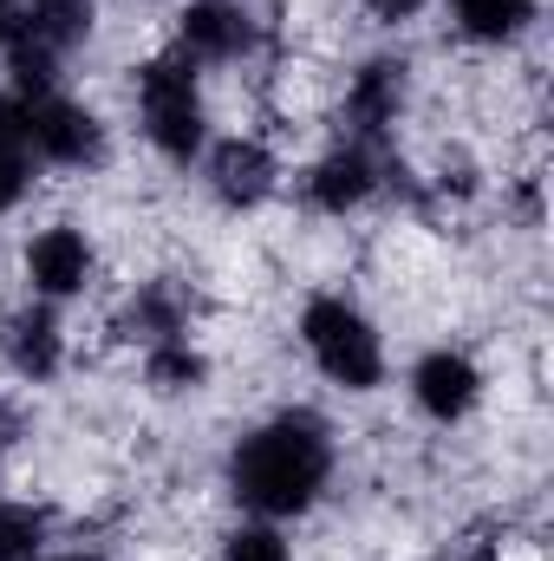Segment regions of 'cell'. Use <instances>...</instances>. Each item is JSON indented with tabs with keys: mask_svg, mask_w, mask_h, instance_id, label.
Wrapping results in <instances>:
<instances>
[{
	"mask_svg": "<svg viewBox=\"0 0 554 561\" xmlns=\"http://www.w3.org/2000/svg\"><path fill=\"white\" fill-rule=\"evenodd\" d=\"M222 561H293V549H287L280 523L249 516V523H235V529L222 536Z\"/></svg>",
	"mask_w": 554,
	"mask_h": 561,
	"instance_id": "17",
	"label": "cell"
},
{
	"mask_svg": "<svg viewBox=\"0 0 554 561\" xmlns=\"http://www.w3.org/2000/svg\"><path fill=\"white\" fill-rule=\"evenodd\" d=\"M176 53L189 66H242L262 53V20L242 0H189L176 13Z\"/></svg>",
	"mask_w": 554,
	"mask_h": 561,
	"instance_id": "5",
	"label": "cell"
},
{
	"mask_svg": "<svg viewBox=\"0 0 554 561\" xmlns=\"http://www.w3.org/2000/svg\"><path fill=\"white\" fill-rule=\"evenodd\" d=\"M333 424L307 405H287L275 419H262L229 457V490L249 516L287 523L307 516L320 503V490L333 483Z\"/></svg>",
	"mask_w": 554,
	"mask_h": 561,
	"instance_id": "1",
	"label": "cell"
},
{
	"mask_svg": "<svg viewBox=\"0 0 554 561\" xmlns=\"http://www.w3.org/2000/svg\"><path fill=\"white\" fill-rule=\"evenodd\" d=\"M405 92H412V66L379 53L366 59L353 79H346V125H353V144H379L392 138V125L405 118Z\"/></svg>",
	"mask_w": 554,
	"mask_h": 561,
	"instance_id": "11",
	"label": "cell"
},
{
	"mask_svg": "<svg viewBox=\"0 0 554 561\" xmlns=\"http://www.w3.org/2000/svg\"><path fill=\"white\" fill-rule=\"evenodd\" d=\"M33 190V150L26 144H0V216H13Z\"/></svg>",
	"mask_w": 554,
	"mask_h": 561,
	"instance_id": "18",
	"label": "cell"
},
{
	"mask_svg": "<svg viewBox=\"0 0 554 561\" xmlns=\"http://www.w3.org/2000/svg\"><path fill=\"white\" fill-rule=\"evenodd\" d=\"M307 209H320V216H353V209H366L372 203V190H379V157H372V144H353L339 138L333 150H320L313 163H307Z\"/></svg>",
	"mask_w": 554,
	"mask_h": 561,
	"instance_id": "10",
	"label": "cell"
},
{
	"mask_svg": "<svg viewBox=\"0 0 554 561\" xmlns=\"http://www.w3.org/2000/svg\"><path fill=\"white\" fill-rule=\"evenodd\" d=\"M26 150L33 163H53V170H99L105 163V118L66 92H39L26 99Z\"/></svg>",
	"mask_w": 554,
	"mask_h": 561,
	"instance_id": "4",
	"label": "cell"
},
{
	"mask_svg": "<svg viewBox=\"0 0 554 561\" xmlns=\"http://www.w3.org/2000/svg\"><path fill=\"white\" fill-rule=\"evenodd\" d=\"M99 33V0H20V39L39 59H72L85 39Z\"/></svg>",
	"mask_w": 554,
	"mask_h": 561,
	"instance_id": "12",
	"label": "cell"
},
{
	"mask_svg": "<svg viewBox=\"0 0 554 561\" xmlns=\"http://www.w3.org/2000/svg\"><path fill=\"white\" fill-rule=\"evenodd\" d=\"M118 327H125V340H138V346L176 340V333H189V294H183L176 280H138V294L125 300Z\"/></svg>",
	"mask_w": 554,
	"mask_h": 561,
	"instance_id": "13",
	"label": "cell"
},
{
	"mask_svg": "<svg viewBox=\"0 0 554 561\" xmlns=\"http://www.w3.org/2000/svg\"><path fill=\"white\" fill-rule=\"evenodd\" d=\"M131 99H138V125H143V144L189 170L203 163L209 150V99H203V72L183 59V53H150L131 79Z\"/></svg>",
	"mask_w": 554,
	"mask_h": 561,
	"instance_id": "2",
	"label": "cell"
},
{
	"mask_svg": "<svg viewBox=\"0 0 554 561\" xmlns=\"http://www.w3.org/2000/svg\"><path fill=\"white\" fill-rule=\"evenodd\" d=\"M483 392H489V379H483V366H476L463 346H430V353H417L412 405L430 424H463L483 405Z\"/></svg>",
	"mask_w": 554,
	"mask_h": 561,
	"instance_id": "8",
	"label": "cell"
},
{
	"mask_svg": "<svg viewBox=\"0 0 554 561\" xmlns=\"http://www.w3.org/2000/svg\"><path fill=\"white\" fill-rule=\"evenodd\" d=\"M542 0H450V26L470 46H516L535 26Z\"/></svg>",
	"mask_w": 554,
	"mask_h": 561,
	"instance_id": "14",
	"label": "cell"
},
{
	"mask_svg": "<svg viewBox=\"0 0 554 561\" xmlns=\"http://www.w3.org/2000/svg\"><path fill=\"white\" fill-rule=\"evenodd\" d=\"M7 450H13V412L0 405V457H7Z\"/></svg>",
	"mask_w": 554,
	"mask_h": 561,
	"instance_id": "22",
	"label": "cell"
},
{
	"mask_svg": "<svg viewBox=\"0 0 554 561\" xmlns=\"http://www.w3.org/2000/svg\"><path fill=\"white\" fill-rule=\"evenodd\" d=\"M46 542V510L0 496V561H33Z\"/></svg>",
	"mask_w": 554,
	"mask_h": 561,
	"instance_id": "16",
	"label": "cell"
},
{
	"mask_svg": "<svg viewBox=\"0 0 554 561\" xmlns=\"http://www.w3.org/2000/svg\"><path fill=\"white\" fill-rule=\"evenodd\" d=\"M143 386H150L157 399L203 392V386H209V353H203V346H189V333L157 340V346H143Z\"/></svg>",
	"mask_w": 554,
	"mask_h": 561,
	"instance_id": "15",
	"label": "cell"
},
{
	"mask_svg": "<svg viewBox=\"0 0 554 561\" xmlns=\"http://www.w3.org/2000/svg\"><path fill=\"white\" fill-rule=\"evenodd\" d=\"M33 561H112V556H99V549H66V556H33Z\"/></svg>",
	"mask_w": 554,
	"mask_h": 561,
	"instance_id": "21",
	"label": "cell"
},
{
	"mask_svg": "<svg viewBox=\"0 0 554 561\" xmlns=\"http://www.w3.org/2000/svg\"><path fill=\"white\" fill-rule=\"evenodd\" d=\"M203 183L222 209L249 216L280 190V157L262 138H216L203 150Z\"/></svg>",
	"mask_w": 554,
	"mask_h": 561,
	"instance_id": "7",
	"label": "cell"
},
{
	"mask_svg": "<svg viewBox=\"0 0 554 561\" xmlns=\"http://www.w3.org/2000/svg\"><path fill=\"white\" fill-rule=\"evenodd\" d=\"M20 39V0H0V46Z\"/></svg>",
	"mask_w": 554,
	"mask_h": 561,
	"instance_id": "20",
	"label": "cell"
},
{
	"mask_svg": "<svg viewBox=\"0 0 554 561\" xmlns=\"http://www.w3.org/2000/svg\"><path fill=\"white\" fill-rule=\"evenodd\" d=\"M0 359H7V373L26 379V386L59 379V366H66V320H59V307H53V300L13 307V313L0 320Z\"/></svg>",
	"mask_w": 554,
	"mask_h": 561,
	"instance_id": "9",
	"label": "cell"
},
{
	"mask_svg": "<svg viewBox=\"0 0 554 561\" xmlns=\"http://www.w3.org/2000/svg\"><path fill=\"white\" fill-rule=\"evenodd\" d=\"M20 268H26V287H33V300H79L92 275H99V249H92V236L79 229V222H46L33 242H26V255H20Z\"/></svg>",
	"mask_w": 554,
	"mask_h": 561,
	"instance_id": "6",
	"label": "cell"
},
{
	"mask_svg": "<svg viewBox=\"0 0 554 561\" xmlns=\"http://www.w3.org/2000/svg\"><path fill=\"white\" fill-rule=\"evenodd\" d=\"M372 7V20H385V26H399V20H417L430 0H366Z\"/></svg>",
	"mask_w": 554,
	"mask_h": 561,
	"instance_id": "19",
	"label": "cell"
},
{
	"mask_svg": "<svg viewBox=\"0 0 554 561\" xmlns=\"http://www.w3.org/2000/svg\"><path fill=\"white\" fill-rule=\"evenodd\" d=\"M300 346L320 366V379H333L339 392H379L385 386V333L346 294H313L300 307Z\"/></svg>",
	"mask_w": 554,
	"mask_h": 561,
	"instance_id": "3",
	"label": "cell"
}]
</instances>
